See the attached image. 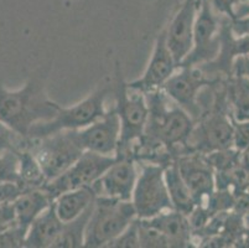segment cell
Instances as JSON below:
<instances>
[{
    "label": "cell",
    "mask_w": 249,
    "mask_h": 248,
    "mask_svg": "<svg viewBox=\"0 0 249 248\" xmlns=\"http://www.w3.org/2000/svg\"><path fill=\"white\" fill-rule=\"evenodd\" d=\"M212 8L216 13L223 14L228 19H235V11L241 5V0H211Z\"/></svg>",
    "instance_id": "cell-33"
},
{
    "label": "cell",
    "mask_w": 249,
    "mask_h": 248,
    "mask_svg": "<svg viewBox=\"0 0 249 248\" xmlns=\"http://www.w3.org/2000/svg\"><path fill=\"white\" fill-rule=\"evenodd\" d=\"M0 231H1V229H0Z\"/></svg>",
    "instance_id": "cell-41"
},
{
    "label": "cell",
    "mask_w": 249,
    "mask_h": 248,
    "mask_svg": "<svg viewBox=\"0 0 249 248\" xmlns=\"http://www.w3.org/2000/svg\"><path fill=\"white\" fill-rule=\"evenodd\" d=\"M239 156L241 152L235 148L214 150L211 153L203 154L205 160L210 164V167L216 172H226L239 165Z\"/></svg>",
    "instance_id": "cell-25"
},
{
    "label": "cell",
    "mask_w": 249,
    "mask_h": 248,
    "mask_svg": "<svg viewBox=\"0 0 249 248\" xmlns=\"http://www.w3.org/2000/svg\"><path fill=\"white\" fill-rule=\"evenodd\" d=\"M139 164L142 169L132 197L137 217L145 220L174 209L165 183L164 167L151 163Z\"/></svg>",
    "instance_id": "cell-8"
},
{
    "label": "cell",
    "mask_w": 249,
    "mask_h": 248,
    "mask_svg": "<svg viewBox=\"0 0 249 248\" xmlns=\"http://www.w3.org/2000/svg\"><path fill=\"white\" fill-rule=\"evenodd\" d=\"M28 138L20 135L19 133L0 122V155L5 153H19L20 150L26 149Z\"/></svg>",
    "instance_id": "cell-27"
},
{
    "label": "cell",
    "mask_w": 249,
    "mask_h": 248,
    "mask_svg": "<svg viewBox=\"0 0 249 248\" xmlns=\"http://www.w3.org/2000/svg\"><path fill=\"white\" fill-rule=\"evenodd\" d=\"M233 148L239 152L249 148V120H233Z\"/></svg>",
    "instance_id": "cell-31"
},
{
    "label": "cell",
    "mask_w": 249,
    "mask_h": 248,
    "mask_svg": "<svg viewBox=\"0 0 249 248\" xmlns=\"http://www.w3.org/2000/svg\"><path fill=\"white\" fill-rule=\"evenodd\" d=\"M19 158V177L20 183L26 190L42 189L47 183V179L42 172L41 165L29 149H22L18 153Z\"/></svg>",
    "instance_id": "cell-24"
},
{
    "label": "cell",
    "mask_w": 249,
    "mask_h": 248,
    "mask_svg": "<svg viewBox=\"0 0 249 248\" xmlns=\"http://www.w3.org/2000/svg\"><path fill=\"white\" fill-rule=\"evenodd\" d=\"M139 222L140 247L145 248H170L169 240L156 227L151 226L146 220L138 218Z\"/></svg>",
    "instance_id": "cell-26"
},
{
    "label": "cell",
    "mask_w": 249,
    "mask_h": 248,
    "mask_svg": "<svg viewBox=\"0 0 249 248\" xmlns=\"http://www.w3.org/2000/svg\"><path fill=\"white\" fill-rule=\"evenodd\" d=\"M218 81H221L219 77H206L200 67H178L161 90L197 122L202 117V108L200 106L201 92Z\"/></svg>",
    "instance_id": "cell-10"
},
{
    "label": "cell",
    "mask_w": 249,
    "mask_h": 248,
    "mask_svg": "<svg viewBox=\"0 0 249 248\" xmlns=\"http://www.w3.org/2000/svg\"><path fill=\"white\" fill-rule=\"evenodd\" d=\"M178 68L174 55L167 45L166 29L158 35L153 54L142 77L126 83L129 88L149 93L160 90Z\"/></svg>",
    "instance_id": "cell-12"
},
{
    "label": "cell",
    "mask_w": 249,
    "mask_h": 248,
    "mask_svg": "<svg viewBox=\"0 0 249 248\" xmlns=\"http://www.w3.org/2000/svg\"><path fill=\"white\" fill-rule=\"evenodd\" d=\"M114 91V85L102 86L88 97L71 107H61L57 114L46 122H40L29 132L28 138L36 139L62 131H80L101 119L108 109L106 99Z\"/></svg>",
    "instance_id": "cell-5"
},
{
    "label": "cell",
    "mask_w": 249,
    "mask_h": 248,
    "mask_svg": "<svg viewBox=\"0 0 249 248\" xmlns=\"http://www.w3.org/2000/svg\"><path fill=\"white\" fill-rule=\"evenodd\" d=\"M243 221H244V226L249 229V211L243 216Z\"/></svg>",
    "instance_id": "cell-39"
},
{
    "label": "cell",
    "mask_w": 249,
    "mask_h": 248,
    "mask_svg": "<svg viewBox=\"0 0 249 248\" xmlns=\"http://www.w3.org/2000/svg\"><path fill=\"white\" fill-rule=\"evenodd\" d=\"M77 135L85 150L103 155H115L121 140V120L117 109L114 107L108 109L101 119L77 131Z\"/></svg>",
    "instance_id": "cell-14"
},
{
    "label": "cell",
    "mask_w": 249,
    "mask_h": 248,
    "mask_svg": "<svg viewBox=\"0 0 249 248\" xmlns=\"http://www.w3.org/2000/svg\"><path fill=\"white\" fill-rule=\"evenodd\" d=\"M121 66H115V81L113 95L117 113L121 120V140L115 156H130L132 148L145 131L149 118V106L145 93L129 88L121 76Z\"/></svg>",
    "instance_id": "cell-3"
},
{
    "label": "cell",
    "mask_w": 249,
    "mask_h": 248,
    "mask_svg": "<svg viewBox=\"0 0 249 248\" xmlns=\"http://www.w3.org/2000/svg\"><path fill=\"white\" fill-rule=\"evenodd\" d=\"M19 181V158L17 153H5L0 155V183Z\"/></svg>",
    "instance_id": "cell-30"
},
{
    "label": "cell",
    "mask_w": 249,
    "mask_h": 248,
    "mask_svg": "<svg viewBox=\"0 0 249 248\" xmlns=\"http://www.w3.org/2000/svg\"><path fill=\"white\" fill-rule=\"evenodd\" d=\"M164 175L173 208L189 216L196 206V202L189 186L181 176L176 160H173L164 168Z\"/></svg>",
    "instance_id": "cell-22"
},
{
    "label": "cell",
    "mask_w": 249,
    "mask_h": 248,
    "mask_svg": "<svg viewBox=\"0 0 249 248\" xmlns=\"http://www.w3.org/2000/svg\"><path fill=\"white\" fill-rule=\"evenodd\" d=\"M221 83L222 81L216 86L213 107L195 124L186 153L207 154L214 150L233 148V119L228 111L226 85L218 91Z\"/></svg>",
    "instance_id": "cell-4"
},
{
    "label": "cell",
    "mask_w": 249,
    "mask_h": 248,
    "mask_svg": "<svg viewBox=\"0 0 249 248\" xmlns=\"http://www.w3.org/2000/svg\"><path fill=\"white\" fill-rule=\"evenodd\" d=\"M140 247L139 222L138 218L129 225L121 235L112 241L107 248H137Z\"/></svg>",
    "instance_id": "cell-29"
},
{
    "label": "cell",
    "mask_w": 249,
    "mask_h": 248,
    "mask_svg": "<svg viewBox=\"0 0 249 248\" xmlns=\"http://www.w3.org/2000/svg\"><path fill=\"white\" fill-rule=\"evenodd\" d=\"M115 160V155H103L86 150L71 168L53 180L47 181L42 189L55 201L66 191L93 185L112 167Z\"/></svg>",
    "instance_id": "cell-9"
},
{
    "label": "cell",
    "mask_w": 249,
    "mask_h": 248,
    "mask_svg": "<svg viewBox=\"0 0 249 248\" xmlns=\"http://www.w3.org/2000/svg\"><path fill=\"white\" fill-rule=\"evenodd\" d=\"M145 97L149 106V118L142 139L164 145L175 159L186 153L187 143L196 120L161 88L145 93Z\"/></svg>",
    "instance_id": "cell-2"
},
{
    "label": "cell",
    "mask_w": 249,
    "mask_h": 248,
    "mask_svg": "<svg viewBox=\"0 0 249 248\" xmlns=\"http://www.w3.org/2000/svg\"><path fill=\"white\" fill-rule=\"evenodd\" d=\"M239 165L246 170L247 172H249V148L248 149L241 152V156H239Z\"/></svg>",
    "instance_id": "cell-37"
},
{
    "label": "cell",
    "mask_w": 249,
    "mask_h": 248,
    "mask_svg": "<svg viewBox=\"0 0 249 248\" xmlns=\"http://www.w3.org/2000/svg\"><path fill=\"white\" fill-rule=\"evenodd\" d=\"M233 74H242L249 77V56H241L234 61Z\"/></svg>",
    "instance_id": "cell-36"
},
{
    "label": "cell",
    "mask_w": 249,
    "mask_h": 248,
    "mask_svg": "<svg viewBox=\"0 0 249 248\" xmlns=\"http://www.w3.org/2000/svg\"><path fill=\"white\" fill-rule=\"evenodd\" d=\"M175 160L196 205H203L207 197L216 190L214 170L205 160L203 154L200 153L182 154Z\"/></svg>",
    "instance_id": "cell-16"
},
{
    "label": "cell",
    "mask_w": 249,
    "mask_h": 248,
    "mask_svg": "<svg viewBox=\"0 0 249 248\" xmlns=\"http://www.w3.org/2000/svg\"><path fill=\"white\" fill-rule=\"evenodd\" d=\"M26 149L37 159L47 181L63 174L86 152L81 145L77 131L57 132L36 139L28 138Z\"/></svg>",
    "instance_id": "cell-7"
},
{
    "label": "cell",
    "mask_w": 249,
    "mask_h": 248,
    "mask_svg": "<svg viewBox=\"0 0 249 248\" xmlns=\"http://www.w3.org/2000/svg\"><path fill=\"white\" fill-rule=\"evenodd\" d=\"M235 195L231 190H214L207 200L205 201L203 206L208 211L210 216H214L217 213L227 212L232 211L234 205Z\"/></svg>",
    "instance_id": "cell-28"
},
{
    "label": "cell",
    "mask_w": 249,
    "mask_h": 248,
    "mask_svg": "<svg viewBox=\"0 0 249 248\" xmlns=\"http://www.w3.org/2000/svg\"><path fill=\"white\" fill-rule=\"evenodd\" d=\"M138 163L130 156L117 158L115 163L104 172L93 188L97 196H106L121 201H132L139 170Z\"/></svg>",
    "instance_id": "cell-13"
},
{
    "label": "cell",
    "mask_w": 249,
    "mask_h": 248,
    "mask_svg": "<svg viewBox=\"0 0 249 248\" xmlns=\"http://www.w3.org/2000/svg\"><path fill=\"white\" fill-rule=\"evenodd\" d=\"M46 76L44 71L33 75L18 90L0 83V122L25 138L35 124L52 119L62 107L47 95Z\"/></svg>",
    "instance_id": "cell-1"
},
{
    "label": "cell",
    "mask_w": 249,
    "mask_h": 248,
    "mask_svg": "<svg viewBox=\"0 0 249 248\" xmlns=\"http://www.w3.org/2000/svg\"><path fill=\"white\" fill-rule=\"evenodd\" d=\"M248 211H249V192L248 191H243V192H239L238 195H235V200H234V205H233L232 212L237 213V215L243 217Z\"/></svg>",
    "instance_id": "cell-35"
},
{
    "label": "cell",
    "mask_w": 249,
    "mask_h": 248,
    "mask_svg": "<svg viewBox=\"0 0 249 248\" xmlns=\"http://www.w3.org/2000/svg\"><path fill=\"white\" fill-rule=\"evenodd\" d=\"M97 197V192L92 186L66 191L55 200L56 212L63 222H69L85 212Z\"/></svg>",
    "instance_id": "cell-20"
},
{
    "label": "cell",
    "mask_w": 249,
    "mask_h": 248,
    "mask_svg": "<svg viewBox=\"0 0 249 248\" xmlns=\"http://www.w3.org/2000/svg\"><path fill=\"white\" fill-rule=\"evenodd\" d=\"M235 247H249V229L246 227V229L243 231V233L241 235V237L238 238L237 243H235Z\"/></svg>",
    "instance_id": "cell-38"
},
{
    "label": "cell",
    "mask_w": 249,
    "mask_h": 248,
    "mask_svg": "<svg viewBox=\"0 0 249 248\" xmlns=\"http://www.w3.org/2000/svg\"><path fill=\"white\" fill-rule=\"evenodd\" d=\"M246 191H248V192H249V183H248V185H247V190Z\"/></svg>",
    "instance_id": "cell-40"
},
{
    "label": "cell",
    "mask_w": 249,
    "mask_h": 248,
    "mask_svg": "<svg viewBox=\"0 0 249 248\" xmlns=\"http://www.w3.org/2000/svg\"><path fill=\"white\" fill-rule=\"evenodd\" d=\"M65 222L56 212L55 202L36 218L31 224L26 237L25 247L28 248H49L53 246L60 236Z\"/></svg>",
    "instance_id": "cell-18"
},
{
    "label": "cell",
    "mask_w": 249,
    "mask_h": 248,
    "mask_svg": "<svg viewBox=\"0 0 249 248\" xmlns=\"http://www.w3.org/2000/svg\"><path fill=\"white\" fill-rule=\"evenodd\" d=\"M201 0H183L175 17L166 29L167 45L178 66L185 60L192 49L194 26Z\"/></svg>",
    "instance_id": "cell-15"
},
{
    "label": "cell",
    "mask_w": 249,
    "mask_h": 248,
    "mask_svg": "<svg viewBox=\"0 0 249 248\" xmlns=\"http://www.w3.org/2000/svg\"><path fill=\"white\" fill-rule=\"evenodd\" d=\"M211 0H201L194 26L192 49L178 67H197L214 60L219 51V20Z\"/></svg>",
    "instance_id": "cell-11"
},
{
    "label": "cell",
    "mask_w": 249,
    "mask_h": 248,
    "mask_svg": "<svg viewBox=\"0 0 249 248\" xmlns=\"http://www.w3.org/2000/svg\"><path fill=\"white\" fill-rule=\"evenodd\" d=\"M94 204V202H93ZM93 204L89 208L77 216L76 218L69 222H65L61 231L60 236L53 243L52 247H62V248H74V247H85L86 231H87L88 221H89L90 213L93 210Z\"/></svg>",
    "instance_id": "cell-23"
},
{
    "label": "cell",
    "mask_w": 249,
    "mask_h": 248,
    "mask_svg": "<svg viewBox=\"0 0 249 248\" xmlns=\"http://www.w3.org/2000/svg\"><path fill=\"white\" fill-rule=\"evenodd\" d=\"M151 226L162 232L169 240L170 247H192L195 243L194 233L189 217L185 213L170 209L151 218H145Z\"/></svg>",
    "instance_id": "cell-17"
},
{
    "label": "cell",
    "mask_w": 249,
    "mask_h": 248,
    "mask_svg": "<svg viewBox=\"0 0 249 248\" xmlns=\"http://www.w3.org/2000/svg\"><path fill=\"white\" fill-rule=\"evenodd\" d=\"M17 225L14 202L0 204V229H9Z\"/></svg>",
    "instance_id": "cell-34"
},
{
    "label": "cell",
    "mask_w": 249,
    "mask_h": 248,
    "mask_svg": "<svg viewBox=\"0 0 249 248\" xmlns=\"http://www.w3.org/2000/svg\"><path fill=\"white\" fill-rule=\"evenodd\" d=\"M52 202L53 200L44 189H30L25 191L14 201L17 226L26 235L31 224Z\"/></svg>",
    "instance_id": "cell-19"
},
{
    "label": "cell",
    "mask_w": 249,
    "mask_h": 248,
    "mask_svg": "<svg viewBox=\"0 0 249 248\" xmlns=\"http://www.w3.org/2000/svg\"><path fill=\"white\" fill-rule=\"evenodd\" d=\"M226 95L230 114L235 122L249 120V77L233 74L226 82Z\"/></svg>",
    "instance_id": "cell-21"
},
{
    "label": "cell",
    "mask_w": 249,
    "mask_h": 248,
    "mask_svg": "<svg viewBox=\"0 0 249 248\" xmlns=\"http://www.w3.org/2000/svg\"><path fill=\"white\" fill-rule=\"evenodd\" d=\"M137 218L132 201L97 196L86 231L85 247H107Z\"/></svg>",
    "instance_id": "cell-6"
},
{
    "label": "cell",
    "mask_w": 249,
    "mask_h": 248,
    "mask_svg": "<svg viewBox=\"0 0 249 248\" xmlns=\"http://www.w3.org/2000/svg\"><path fill=\"white\" fill-rule=\"evenodd\" d=\"M26 189L19 181H4L0 183V204L14 202Z\"/></svg>",
    "instance_id": "cell-32"
}]
</instances>
